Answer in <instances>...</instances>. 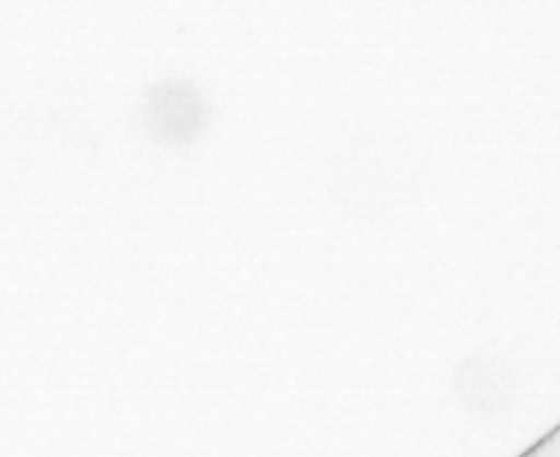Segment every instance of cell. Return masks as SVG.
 Listing matches in <instances>:
<instances>
[{
	"mask_svg": "<svg viewBox=\"0 0 560 457\" xmlns=\"http://www.w3.org/2000/svg\"><path fill=\"white\" fill-rule=\"evenodd\" d=\"M521 457H560V424L527 448Z\"/></svg>",
	"mask_w": 560,
	"mask_h": 457,
	"instance_id": "1",
	"label": "cell"
}]
</instances>
